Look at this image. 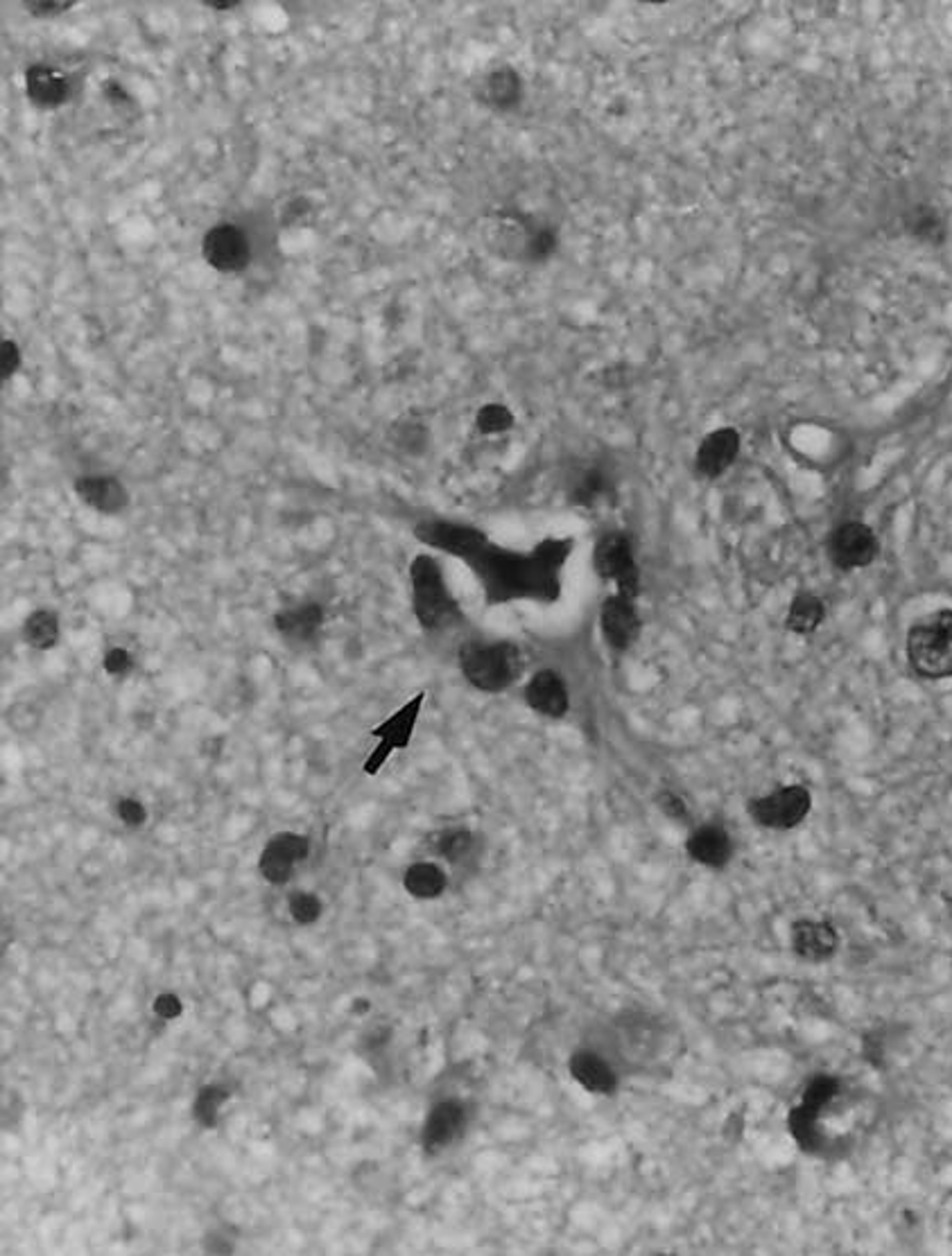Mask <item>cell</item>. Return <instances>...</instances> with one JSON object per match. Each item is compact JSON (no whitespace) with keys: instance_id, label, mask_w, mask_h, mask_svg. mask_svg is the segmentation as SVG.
<instances>
[{"instance_id":"1","label":"cell","mask_w":952,"mask_h":1256,"mask_svg":"<svg viewBox=\"0 0 952 1256\" xmlns=\"http://www.w3.org/2000/svg\"><path fill=\"white\" fill-rule=\"evenodd\" d=\"M573 543L566 539H545L530 554L487 545L471 560L485 595L491 604L514 599L552 601L559 597V572L570 556Z\"/></svg>"},{"instance_id":"2","label":"cell","mask_w":952,"mask_h":1256,"mask_svg":"<svg viewBox=\"0 0 952 1256\" xmlns=\"http://www.w3.org/2000/svg\"><path fill=\"white\" fill-rule=\"evenodd\" d=\"M908 653L918 674L928 678L952 676V610L916 622L908 637Z\"/></svg>"},{"instance_id":"3","label":"cell","mask_w":952,"mask_h":1256,"mask_svg":"<svg viewBox=\"0 0 952 1256\" xmlns=\"http://www.w3.org/2000/svg\"><path fill=\"white\" fill-rule=\"evenodd\" d=\"M412 606L423 629H441L458 618V606L448 593L441 568L428 554H419L410 568Z\"/></svg>"},{"instance_id":"4","label":"cell","mask_w":952,"mask_h":1256,"mask_svg":"<svg viewBox=\"0 0 952 1256\" xmlns=\"http://www.w3.org/2000/svg\"><path fill=\"white\" fill-rule=\"evenodd\" d=\"M466 681L483 691H500L520 674V653L505 643H468L460 651Z\"/></svg>"},{"instance_id":"5","label":"cell","mask_w":952,"mask_h":1256,"mask_svg":"<svg viewBox=\"0 0 952 1256\" xmlns=\"http://www.w3.org/2000/svg\"><path fill=\"white\" fill-rule=\"evenodd\" d=\"M812 795L803 785H783L756 798L749 805L751 818L764 830H792L810 814Z\"/></svg>"},{"instance_id":"6","label":"cell","mask_w":952,"mask_h":1256,"mask_svg":"<svg viewBox=\"0 0 952 1256\" xmlns=\"http://www.w3.org/2000/svg\"><path fill=\"white\" fill-rule=\"evenodd\" d=\"M202 256L210 270H216L218 274H241L252 258L249 237L237 224L220 222L204 233Z\"/></svg>"},{"instance_id":"7","label":"cell","mask_w":952,"mask_h":1256,"mask_svg":"<svg viewBox=\"0 0 952 1256\" xmlns=\"http://www.w3.org/2000/svg\"><path fill=\"white\" fill-rule=\"evenodd\" d=\"M595 568L602 579L612 581L618 587V597L629 601L636 599L641 587V574L633 560L631 543L625 533H609L595 549Z\"/></svg>"},{"instance_id":"8","label":"cell","mask_w":952,"mask_h":1256,"mask_svg":"<svg viewBox=\"0 0 952 1256\" xmlns=\"http://www.w3.org/2000/svg\"><path fill=\"white\" fill-rule=\"evenodd\" d=\"M421 705H423V694L410 699L403 708L396 710L391 716H387L383 721L381 726H376L372 730V737L378 739V746L374 748L372 755H369V760L364 762V773L376 775L378 768L387 762V758L394 751H399V748H406L410 743L414 726L419 721Z\"/></svg>"},{"instance_id":"9","label":"cell","mask_w":952,"mask_h":1256,"mask_svg":"<svg viewBox=\"0 0 952 1256\" xmlns=\"http://www.w3.org/2000/svg\"><path fill=\"white\" fill-rule=\"evenodd\" d=\"M416 536L421 543H426L428 547H435L439 552L446 554H453L466 564L478 556L487 545V536L475 527L468 525H458V522H446V520H437V522H423L416 527Z\"/></svg>"},{"instance_id":"10","label":"cell","mask_w":952,"mask_h":1256,"mask_svg":"<svg viewBox=\"0 0 952 1256\" xmlns=\"http://www.w3.org/2000/svg\"><path fill=\"white\" fill-rule=\"evenodd\" d=\"M789 947L803 963H826L839 951V931L822 918H799L789 927Z\"/></svg>"},{"instance_id":"11","label":"cell","mask_w":952,"mask_h":1256,"mask_svg":"<svg viewBox=\"0 0 952 1256\" xmlns=\"http://www.w3.org/2000/svg\"><path fill=\"white\" fill-rule=\"evenodd\" d=\"M878 552L876 536L864 525L841 527L831 543L835 566L841 570H858L869 566Z\"/></svg>"},{"instance_id":"12","label":"cell","mask_w":952,"mask_h":1256,"mask_svg":"<svg viewBox=\"0 0 952 1256\" xmlns=\"http://www.w3.org/2000/svg\"><path fill=\"white\" fill-rule=\"evenodd\" d=\"M25 93L39 109H57L70 95V82L57 66L35 64L25 70Z\"/></svg>"},{"instance_id":"13","label":"cell","mask_w":952,"mask_h":1256,"mask_svg":"<svg viewBox=\"0 0 952 1256\" xmlns=\"http://www.w3.org/2000/svg\"><path fill=\"white\" fill-rule=\"evenodd\" d=\"M568 1072L573 1080L589 1093L612 1096L618 1089V1074L614 1072V1066L595 1051H575L568 1060Z\"/></svg>"},{"instance_id":"14","label":"cell","mask_w":952,"mask_h":1256,"mask_svg":"<svg viewBox=\"0 0 952 1256\" xmlns=\"http://www.w3.org/2000/svg\"><path fill=\"white\" fill-rule=\"evenodd\" d=\"M75 493L87 506H91V509L107 516L120 514L129 504V493L125 484L120 479L110 475L79 477L75 482Z\"/></svg>"},{"instance_id":"15","label":"cell","mask_w":952,"mask_h":1256,"mask_svg":"<svg viewBox=\"0 0 952 1256\" xmlns=\"http://www.w3.org/2000/svg\"><path fill=\"white\" fill-rule=\"evenodd\" d=\"M687 857L706 868H724L733 859V841L722 825H702L685 843Z\"/></svg>"},{"instance_id":"16","label":"cell","mask_w":952,"mask_h":1256,"mask_svg":"<svg viewBox=\"0 0 952 1256\" xmlns=\"http://www.w3.org/2000/svg\"><path fill=\"white\" fill-rule=\"evenodd\" d=\"M641 629L633 601L625 597H612L602 606V631L606 643L616 649H629Z\"/></svg>"},{"instance_id":"17","label":"cell","mask_w":952,"mask_h":1256,"mask_svg":"<svg viewBox=\"0 0 952 1256\" xmlns=\"http://www.w3.org/2000/svg\"><path fill=\"white\" fill-rule=\"evenodd\" d=\"M525 699L530 708L543 716L559 718L568 712L566 683L554 672H539L527 683Z\"/></svg>"},{"instance_id":"18","label":"cell","mask_w":952,"mask_h":1256,"mask_svg":"<svg viewBox=\"0 0 952 1256\" xmlns=\"http://www.w3.org/2000/svg\"><path fill=\"white\" fill-rule=\"evenodd\" d=\"M322 622H324V612H322V606H317V604H304L299 608L281 610L274 618L276 631L283 637L293 639V643H310V639L320 633Z\"/></svg>"},{"instance_id":"19","label":"cell","mask_w":952,"mask_h":1256,"mask_svg":"<svg viewBox=\"0 0 952 1256\" xmlns=\"http://www.w3.org/2000/svg\"><path fill=\"white\" fill-rule=\"evenodd\" d=\"M737 454V435L733 430L712 432L699 448L697 466L704 475L716 477L729 468Z\"/></svg>"},{"instance_id":"20","label":"cell","mask_w":952,"mask_h":1256,"mask_svg":"<svg viewBox=\"0 0 952 1256\" xmlns=\"http://www.w3.org/2000/svg\"><path fill=\"white\" fill-rule=\"evenodd\" d=\"M23 637L33 649L50 651L60 643V618L52 610H35L23 624Z\"/></svg>"},{"instance_id":"21","label":"cell","mask_w":952,"mask_h":1256,"mask_svg":"<svg viewBox=\"0 0 952 1256\" xmlns=\"http://www.w3.org/2000/svg\"><path fill=\"white\" fill-rule=\"evenodd\" d=\"M844 1093H846L844 1083L837 1076L816 1074L806 1083L799 1105H806L810 1110H822V1108H828L835 1101H839Z\"/></svg>"},{"instance_id":"22","label":"cell","mask_w":952,"mask_h":1256,"mask_svg":"<svg viewBox=\"0 0 952 1256\" xmlns=\"http://www.w3.org/2000/svg\"><path fill=\"white\" fill-rule=\"evenodd\" d=\"M824 620V604L814 595H799L789 606L787 629L795 633H812Z\"/></svg>"},{"instance_id":"23","label":"cell","mask_w":952,"mask_h":1256,"mask_svg":"<svg viewBox=\"0 0 952 1256\" xmlns=\"http://www.w3.org/2000/svg\"><path fill=\"white\" fill-rule=\"evenodd\" d=\"M443 875L433 864H416L406 875V886L419 897H433L443 889Z\"/></svg>"},{"instance_id":"24","label":"cell","mask_w":952,"mask_h":1256,"mask_svg":"<svg viewBox=\"0 0 952 1256\" xmlns=\"http://www.w3.org/2000/svg\"><path fill=\"white\" fill-rule=\"evenodd\" d=\"M514 425V416L505 405H485L478 412V427L480 432L485 435H500V432H507L510 427Z\"/></svg>"},{"instance_id":"25","label":"cell","mask_w":952,"mask_h":1256,"mask_svg":"<svg viewBox=\"0 0 952 1256\" xmlns=\"http://www.w3.org/2000/svg\"><path fill=\"white\" fill-rule=\"evenodd\" d=\"M485 89H487L489 100L493 104L505 106L518 95V79L512 73H496L489 77V82Z\"/></svg>"},{"instance_id":"26","label":"cell","mask_w":952,"mask_h":1256,"mask_svg":"<svg viewBox=\"0 0 952 1256\" xmlns=\"http://www.w3.org/2000/svg\"><path fill=\"white\" fill-rule=\"evenodd\" d=\"M102 666H104V672H107L110 676H120L123 678L131 670H134V658H131V653L127 649L116 647V649H110L107 656H104Z\"/></svg>"},{"instance_id":"27","label":"cell","mask_w":952,"mask_h":1256,"mask_svg":"<svg viewBox=\"0 0 952 1256\" xmlns=\"http://www.w3.org/2000/svg\"><path fill=\"white\" fill-rule=\"evenodd\" d=\"M604 493H606V479L597 472H591L581 479V484L577 489V500L581 504H591V502L600 500Z\"/></svg>"},{"instance_id":"28","label":"cell","mask_w":952,"mask_h":1256,"mask_svg":"<svg viewBox=\"0 0 952 1256\" xmlns=\"http://www.w3.org/2000/svg\"><path fill=\"white\" fill-rule=\"evenodd\" d=\"M471 845H473V841H471L468 832H451L441 841V854L455 862V859L464 857V854L471 850Z\"/></svg>"},{"instance_id":"29","label":"cell","mask_w":952,"mask_h":1256,"mask_svg":"<svg viewBox=\"0 0 952 1256\" xmlns=\"http://www.w3.org/2000/svg\"><path fill=\"white\" fill-rule=\"evenodd\" d=\"M658 805H660V812L668 814L670 818L681 820V818L687 816V807L683 803V798L679 793H674V791H664V793H660Z\"/></svg>"},{"instance_id":"30","label":"cell","mask_w":952,"mask_h":1256,"mask_svg":"<svg viewBox=\"0 0 952 1256\" xmlns=\"http://www.w3.org/2000/svg\"><path fill=\"white\" fill-rule=\"evenodd\" d=\"M75 3H62V0H41V3H25V10L33 12V16L46 18V16H60L66 14Z\"/></svg>"},{"instance_id":"31","label":"cell","mask_w":952,"mask_h":1256,"mask_svg":"<svg viewBox=\"0 0 952 1256\" xmlns=\"http://www.w3.org/2000/svg\"><path fill=\"white\" fill-rule=\"evenodd\" d=\"M21 362H23V355H21V349L16 346V341L5 339L3 341V380H10L14 376Z\"/></svg>"},{"instance_id":"32","label":"cell","mask_w":952,"mask_h":1256,"mask_svg":"<svg viewBox=\"0 0 952 1256\" xmlns=\"http://www.w3.org/2000/svg\"><path fill=\"white\" fill-rule=\"evenodd\" d=\"M458 1124V1114L453 1110H441L435 1121H433V1137H448V1132H453Z\"/></svg>"},{"instance_id":"33","label":"cell","mask_w":952,"mask_h":1256,"mask_svg":"<svg viewBox=\"0 0 952 1256\" xmlns=\"http://www.w3.org/2000/svg\"><path fill=\"white\" fill-rule=\"evenodd\" d=\"M120 812H123V816H125L129 823H137V820L143 816V812H141V807H139L137 803H125Z\"/></svg>"},{"instance_id":"34","label":"cell","mask_w":952,"mask_h":1256,"mask_svg":"<svg viewBox=\"0 0 952 1256\" xmlns=\"http://www.w3.org/2000/svg\"><path fill=\"white\" fill-rule=\"evenodd\" d=\"M206 8H210V10H233V8H237V3H216V0H214V3H206Z\"/></svg>"}]
</instances>
